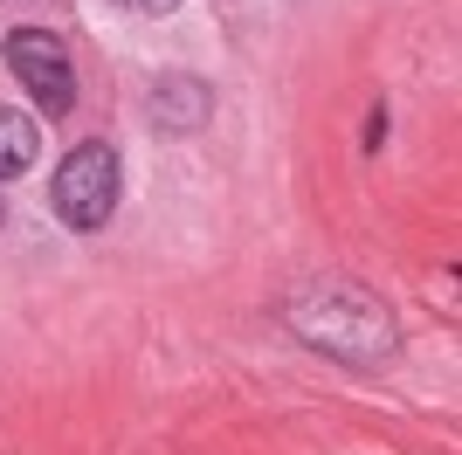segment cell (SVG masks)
<instances>
[{
  "label": "cell",
  "mask_w": 462,
  "mask_h": 455,
  "mask_svg": "<svg viewBox=\"0 0 462 455\" xmlns=\"http://www.w3.org/2000/svg\"><path fill=\"white\" fill-rule=\"evenodd\" d=\"M290 324H297L310 345H325V352H338V359H352V366H380L386 352H393L386 311L366 297V290H352V283L297 290V297H290Z\"/></svg>",
  "instance_id": "obj_1"
},
{
  "label": "cell",
  "mask_w": 462,
  "mask_h": 455,
  "mask_svg": "<svg viewBox=\"0 0 462 455\" xmlns=\"http://www.w3.org/2000/svg\"><path fill=\"white\" fill-rule=\"evenodd\" d=\"M111 208H117V152L90 138L56 166V214L69 228H104Z\"/></svg>",
  "instance_id": "obj_2"
},
{
  "label": "cell",
  "mask_w": 462,
  "mask_h": 455,
  "mask_svg": "<svg viewBox=\"0 0 462 455\" xmlns=\"http://www.w3.org/2000/svg\"><path fill=\"white\" fill-rule=\"evenodd\" d=\"M7 70L21 76V90L35 97L49 117H62L77 104V62L62 49V35H49V28H14L7 35Z\"/></svg>",
  "instance_id": "obj_3"
},
{
  "label": "cell",
  "mask_w": 462,
  "mask_h": 455,
  "mask_svg": "<svg viewBox=\"0 0 462 455\" xmlns=\"http://www.w3.org/2000/svg\"><path fill=\"white\" fill-rule=\"evenodd\" d=\"M42 152V125L28 111H14V104H0V180H14V172L35 166Z\"/></svg>",
  "instance_id": "obj_4"
},
{
  "label": "cell",
  "mask_w": 462,
  "mask_h": 455,
  "mask_svg": "<svg viewBox=\"0 0 462 455\" xmlns=\"http://www.w3.org/2000/svg\"><path fill=\"white\" fill-rule=\"evenodd\" d=\"M152 111L166 117L173 132H187V125L208 117V90H200V83H159V90H152Z\"/></svg>",
  "instance_id": "obj_5"
},
{
  "label": "cell",
  "mask_w": 462,
  "mask_h": 455,
  "mask_svg": "<svg viewBox=\"0 0 462 455\" xmlns=\"http://www.w3.org/2000/svg\"><path fill=\"white\" fill-rule=\"evenodd\" d=\"M117 7H132V14H173L180 0H117Z\"/></svg>",
  "instance_id": "obj_6"
}]
</instances>
